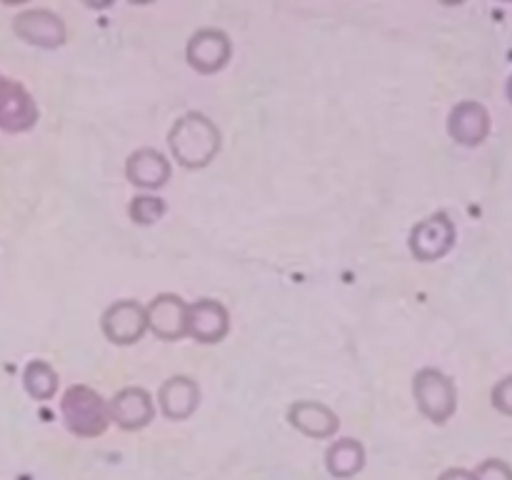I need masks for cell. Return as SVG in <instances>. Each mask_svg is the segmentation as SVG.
Here are the masks:
<instances>
[{"instance_id": "cell-17", "label": "cell", "mask_w": 512, "mask_h": 480, "mask_svg": "<svg viewBox=\"0 0 512 480\" xmlns=\"http://www.w3.org/2000/svg\"><path fill=\"white\" fill-rule=\"evenodd\" d=\"M360 465H363V448L355 440L345 438L328 450V468L333 475L348 478V475L358 473Z\"/></svg>"}, {"instance_id": "cell-4", "label": "cell", "mask_w": 512, "mask_h": 480, "mask_svg": "<svg viewBox=\"0 0 512 480\" xmlns=\"http://www.w3.org/2000/svg\"><path fill=\"white\" fill-rule=\"evenodd\" d=\"M100 328H103V335L113 345L138 343L148 333V313H145V305L133 298L115 300V303H110L105 308L103 318H100Z\"/></svg>"}, {"instance_id": "cell-6", "label": "cell", "mask_w": 512, "mask_h": 480, "mask_svg": "<svg viewBox=\"0 0 512 480\" xmlns=\"http://www.w3.org/2000/svg\"><path fill=\"white\" fill-rule=\"evenodd\" d=\"M455 245V225L445 213H435L430 218L420 220L410 230L408 248L420 263H435L443 255H448Z\"/></svg>"}, {"instance_id": "cell-11", "label": "cell", "mask_w": 512, "mask_h": 480, "mask_svg": "<svg viewBox=\"0 0 512 480\" xmlns=\"http://www.w3.org/2000/svg\"><path fill=\"white\" fill-rule=\"evenodd\" d=\"M170 175H173V165L155 148H138L130 153L125 163V178L140 190H160L168 185Z\"/></svg>"}, {"instance_id": "cell-26", "label": "cell", "mask_w": 512, "mask_h": 480, "mask_svg": "<svg viewBox=\"0 0 512 480\" xmlns=\"http://www.w3.org/2000/svg\"><path fill=\"white\" fill-rule=\"evenodd\" d=\"M508 98H510V103H512V78L508 80Z\"/></svg>"}, {"instance_id": "cell-1", "label": "cell", "mask_w": 512, "mask_h": 480, "mask_svg": "<svg viewBox=\"0 0 512 480\" xmlns=\"http://www.w3.org/2000/svg\"><path fill=\"white\" fill-rule=\"evenodd\" d=\"M220 130L208 115L185 113L173 123L168 133L170 155L175 163L188 170H200L215 160L220 153Z\"/></svg>"}, {"instance_id": "cell-8", "label": "cell", "mask_w": 512, "mask_h": 480, "mask_svg": "<svg viewBox=\"0 0 512 480\" xmlns=\"http://www.w3.org/2000/svg\"><path fill=\"white\" fill-rule=\"evenodd\" d=\"M188 305L180 295L160 293L145 305L148 313V330L158 340H183L188 338Z\"/></svg>"}, {"instance_id": "cell-23", "label": "cell", "mask_w": 512, "mask_h": 480, "mask_svg": "<svg viewBox=\"0 0 512 480\" xmlns=\"http://www.w3.org/2000/svg\"><path fill=\"white\" fill-rule=\"evenodd\" d=\"M0 3H3V5H25L28 0H0Z\"/></svg>"}, {"instance_id": "cell-19", "label": "cell", "mask_w": 512, "mask_h": 480, "mask_svg": "<svg viewBox=\"0 0 512 480\" xmlns=\"http://www.w3.org/2000/svg\"><path fill=\"white\" fill-rule=\"evenodd\" d=\"M475 480H512V470L500 460H488L478 468Z\"/></svg>"}, {"instance_id": "cell-10", "label": "cell", "mask_w": 512, "mask_h": 480, "mask_svg": "<svg viewBox=\"0 0 512 480\" xmlns=\"http://www.w3.org/2000/svg\"><path fill=\"white\" fill-rule=\"evenodd\" d=\"M230 333V313L220 300L200 298L188 305V338L198 343H220Z\"/></svg>"}, {"instance_id": "cell-22", "label": "cell", "mask_w": 512, "mask_h": 480, "mask_svg": "<svg viewBox=\"0 0 512 480\" xmlns=\"http://www.w3.org/2000/svg\"><path fill=\"white\" fill-rule=\"evenodd\" d=\"M443 480H475V475L465 473V470H450L443 475Z\"/></svg>"}, {"instance_id": "cell-13", "label": "cell", "mask_w": 512, "mask_h": 480, "mask_svg": "<svg viewBox=\"0 0 512 480\" xmlns=\"http://www.w3.org/2000/svg\"><path fill=\"white\" fill-rule=\"evenodd\" d=\"M153 413V400H150L148 390L143 388H123L115 395L113 403H110V415H113V420L128 430L148 425L150 420H153Z\"/></svg>"}, {"instance_id": "cell-7", "label": "cell", "mask_w": 512, "mask_h": 480, "mask_svg": "<svg viewBox=\"0 0 512 480\" xmlns=\"http://www.w3.org/2000/svg\"><path fill=\"white\" fill-rule=\"evenodd\" d=\"M415 400H418L420 410L428 415L433 423H445L455 410V385L453 380L438 368H423L418 370L413 380Z\"/></svg>"}, {"instance_id": "cell-27", "label": "cell", "mask_w": 512, "mask_h": 480, "mask_svg": "<svg viewBox=\"0 0 512 480\" xmlns=\"http://www.w3.org/2000/svg\"><path fill=\"white\" fill-rule=\"evenodd\" d=\"M503 3H512V0H503Z\"/></svg>"}, {"instance_id": "cell-18", "label": "cell", "mask_w": 512, "mask_h": 480, "mask_svg": "<svg viewBox=\"0 0 512 480\" xmlns=\"http://www.w3.org/2000/svg\"><path fill=\"white\" fill-rule=\"evenodd\" d=\"M165 210H168V205H165L163 198H158V195H135L133 200H130L128 205V215L133 223L138 225H153L158 223L160 218L165 215Z\"/></svg>"}, {"instance_id": "cell-20", "label": "cell", "mask_w": 512, "mask_h": 480, "mask_svg": "<svg viewBox=\"0 0 512 480\" xmlns=\"http://www.w3.org/2000/svg\"><path fill=\"white\" fill-rule=\"evenodd\" d=\"M493 403H495V408L500 410V413L512 415V375H510V378L500 380V383L495 385Z\"/></svg>"}, {"instance_id": "cell-25", "label": "cell", "mask_w": 512, "mask_h": 480, "mask_svg": "<svg viewBox=\"0 0 512 480\" xmlns=\"http://www.w3.org/2000/svg\"><path fill=\"white\" fill-rule=\"evenodd\" d=\"M440 3H443V5H463L465 0H440Z\"/></svg>"}, {"instance_id": "cell-15", "label": "cell", "mask_w": 512, "mask_h": 480, "mask_svg": "<svg viewBox=\"0 0 512 480\" xmlns=\"http://www.w3.org/2000/svg\"><path fill=\"white\" fill-rule=\"evenodd\" d=\"M290 423L313 438H328L338 430V418L330 413L325 405L313 403V400H300L290 408Z\"/></svg>"}, {"instance_id": "cell-2", "label": "cell", "mask_w": 512, "mask_h": 480, "mask_svg": "<svg viewBox=\"0 0 512 480\" xmlns=\"http://www.w3.org/2000/svg\"><path fill=\"white\" fill-rule=\"evenodd\" d=\"M13 33L15 38L40 50L63 48L65 40H68L65 20L48 8L20 10L13 18Z\"/></svg>"}, {"instance_id": "cell-3", "label": "cell", "mask_w": 512, "mask_h": 480, "mask_svg": "<svg viewBox=\"0 0 512 480\" xmlns=\"http://www.w3.org/2000/svg\"><path fill=\"white\" fill-rule=\"evenodd\" d=\"M233 58V40L220 28L195 30L185 45V60L200 75L220 73Z\"/></svg>"}, {"instance_id": "cell-16", "label": "cell", "mask_w": 512, "mask_h": 480, "mask_svg": "<svg viewBox=\"0 0 512 480\" xmlns=\"http://www.w3.org/2000/svg\"><path fill=\"white\" fill-rule=\"evenodd\" d=\"M23 385L35 400H48L53 398L55 388H58V373H55L53 365L45 363V360H30V363L25 365Z\"/></svg>"}, {"instance_id": "cell-14", "label": "cell", "mask_w": 512, "mask_h": 480, "mask_svg": "<svg viewBox=\"0 0 512 480\" xmlns=\"http://www.w3.org/2000/svg\"><path fill=\"white\" fill-rule=\"evenodd\" d=\"M158 398L160 408L170 420H183L198 408V385L185 375H175V378L165 380Z\"/></svg>"}, {"instance_id": "cell-24", "label": "cell", "mask_w": 512, "mask_h": 480, "mask_svg": "<svg viewBox=\"0 0 512 480\" xmlns=\"http://www.w3.org/2000/svg\"><path fill=\"white\" fill-rule=\"evenodd\" d=\"M128 3H133V5H150V3H155V0H128Z\"/></svg>"}, {"instance_id": "cell-21", "label": "cell", "mask_w": 512, "mask_h": 480, "mask_svg": "<svg viewBox=\"0 0 512 480\" xmlns=\"http://www.w3.org/2000/svg\"><path fill=\"white\" fill-rule=\"evenodd\" d=\"M85 8H93V10H105L115 3V0H80Z\"/></svg>"}, {"instance_id": "cell-5", "label": "cell", "mask_w": 512, "mask_h": 480, "mask_svg": "<svg viewBox=\"0 0 512 480\" xmlns=\"http://www.w3.org/2000/svg\"><path fill=\"white\" fill-rule=\"evenodd\" d=\"M63 415L68 428L78 435H98L108 423V408L103 398L88 385H75L65 393Z\"/></svg>"}, {"instance_id": "cell-12", "label": "cell", "mask_w": 512, "mask_h": 480, "mask_svg": "<svg viewBox=\"0 0 512 480\" xmlns=\"http://www.w3.org/2000/svg\"><path fill=\"white\" fill-rule=\"evenodd\" d=\"M448 133L455 143L475 148V145L483 143L490 133L488 110H485L480 103H475V100L458 103L453 110H450Z\"/></svg>"}, {"instance_id": "cell-9", "label": "cell", "mask_w": 512, "mask_h": 480, "mask_svg": "<svg viewBox=\"0 0 512 480\" xmlns=\"http://www.w3.org/2000/svg\"><path fill=\"white\" fill-rule=\"evenodd\" d=\"M38 123V105L18 80L0 75V130L25 133Z\"/></svg>"}]
</instances>
